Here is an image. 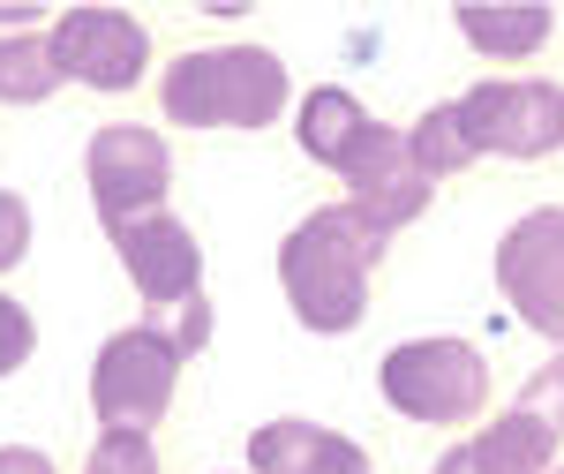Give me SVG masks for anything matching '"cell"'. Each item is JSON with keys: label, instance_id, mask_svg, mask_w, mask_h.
<instances>
[{"label": "cell", "instance_id": "obj_4", "mask_svg": "<svg viewBox=\"0 0 564 474\" xmlns=\"http://www.w3.org/2000/svg\"><path fill=\"white\" fill-rule=\"evenodd\" d=\"M181 369H188V354L174 346L166 316L121 324L113 340L98 346V362H90V414H98V430H135V437H151L166 414H174Z\"/></svg>", "mask_w": 564, "mask_h": 474}, {"label": "cell", "instance_id": "obj_2", "mask_svg": "<svg viewBox=\"0 0 564 474\" xmlns=\"http://www.w3.org/2000/svg\"><path fill=\"white\" fill-rule=\"evenodd\" d=\"M294 106V68L286 53H271L257 39H234V45H188L159 68V121L166 129H271L286 121Z\"/></svg>", "mask_w": 564, "mask_h": 474}, {"label": "cell", "instance_id": "obj_8", "mask_svg": "<svg viewBox=\"0 0 564 474\" xmlns=\"http://www.w3.org/2000/svg\"><path fill=\"white\" fill-rule=\"evenodd\" d=\"M45 45H53L61 76L98 90V98H121L151 76V23L129 8H61Z\"/></svg>", "mask_w": 564, "mask_h": 474}, {"label": "cell", "instance_id": "obj_14", "mask_svg": "<svg viewBox=\"0 0 564 474\" xmlns=\"http://www.w3.org/2000/svg\"><path fill=\"white\" fill-rule=\"evenodd\" d=\"M406 159H414V173H422L430 188L481 166L475 136H467V121H459V98H436V106H422V114L406 121Z\"/></svg>", "mask_w": 564, "mask_h": 474}, {"label": "cell", "instance_id": "obj_9", "mask_svg": "<svg viewBox=\"0 0 564 474\" xmlns=\"http://www.w3.org/2000/svg\"><path fill=\"white\" fill-rule=\"evenodd\" d=\"M113 257H121V279L135 287L143 316H174L181 302L204 294V241L196 226L174 212H151V218H129V226H106Z\"/></svg>", "mask_w": 564, "mask_h": 474}, {"label": "cell", "instance_id": "obj_20", "mask_svg": "<svg viewBox=\"0 0 564 474\" xmlns=\"http://www.w3.org/2000/svg\"><path fill=\"white\" fill-rule=\"evenodd\" d=\"M166 332H174V346L196 362L204 346H212V294H196V302H181L174 316H166Z\"/></svg>", "mask_w": 564, "mask_h": 474}, {"label": "cell", "instance_id": "obj_12", "mask_svg": "<svg viewBox=\"0 0 564 474\" xmlns=\"http://www.w3.org/2000/svg\"><path fill=\"white\" fill-rule=\"evenodd\" d=\"M249 474H377L347 430H324L308 414H279L249 430Z\"/></svg>", "mask_w": 564, "mask_h": 474}, {"label": "cell", "instance_id": "obj_15", "mask_svg": "<svg viewBox=\"0 0 564 474\" xmlns=\"http://www.w3.org/2000/svg\"><path fill=\"white\" fill-rule=\"evenodd\" d=\"M452 23H459V39L475 45L481 61H534L542 45L557 39L550 8H459Z\"/></svg>", "mask_w": 564, "mask_h": 474}, {"label": "cell", "instance_id": "obj_11", "mask_svg": "<svg viewBox=\"0 0 564 474\" xmlns=\"http://www.w3.org/2000/svg\"><path fill=\"white\" fill-rule=\"evenodd\" d=\"M339 181H347V204H361L384 234H406L436 196L430 181L414 173V159H406V129H391V121H377L361 136V151L339 166Z\"/></svg>", "mask_w": 564, "mask_h": 474}, {"label": "cell", "instance_id": "obj_13", "mask_svg": "<svg viewBox=\"0 0 564 474\" xmlns=\"http://www.w3.org/2000/svg\"><path fill=\"white\" fill-rule=\"evenodd\" d=\"M369 129H377V114H369L347 84H316V90H302V98H294V143H302L308 166H324V173L347 166Z\"/></svg>", "mask_w": 564, "mask_h": 474}, {"label": "cell", "instance_id": "obj_16", "mask_svg": "<svg viewBox=\"0 0 564 474\" xmlns=\"http://www.w3.org/2000/svg\"><path fill=\"white\" fill-rule=\"evenodd\" d=\"M61 84H68V76H61V61H53L45 31H15V39H0V106H45Z\"/></svg>", "mask_w": 564, "mask_h": 474}, {"label": "cell", "instance_id": "obj_18", "mask_svg": "<svg viewBox=\"0 0 564 474\" xmlns=\"http://www.w3.org/2000/svg\"><path fill=\"white\" fill-rule=\"evenodd\" d=\"M31 354H39V316L0 287V377H15Z\"/></svg>", "mask_w": 564, "mask_h": 474}, {"label": "cell", "instance_id": "obj_5", "mask_svg": "<svg viewBox=\"0 0 564 474\" xmlns=\"http://www.w3.org/2000/svg\"><path fill=\"white\" fill-rule=\"evenodd\" d=\"M459 121L475 136L481 159H557L564 151V84L557 76H481L475 90H459Z\"/></svg>", "mask_w": 564, "mask_h": 474}, {"label": "cell", "instance_id": "obj_17", "mask_svg": "<svg viewBox=\"0 0 564 474\" xmlns=\"http://www.w3.org/2000/svg\"><path fill=\"white\" fill-rule=\"evenodd\" d=\"M84 474H166L159 467V444L135 430H98V444L84 452Z\"/></svg>", "mask_w": 564, "mask_h": 474}, {"label": "cell", "instance_id": "obj_23", "mask_svg": "<svg viewBox=\"0 0 564 474\" xmlns=\"http://www.w3.org/2000/svg\"><path fill=\"white\" fill-rule=\"evenodd\" d=\"M557 474H564V467H557Z\"/></svg>", "mask_w": 564, "mask_h": 474}, {"label": "cell", "instance_id": "obj_3", "mask_svg": "<svg viewBox=\"0 0 564 474\" xmlns=\"http://www.w3.org/2000/svg\"><path fill=\"white\" fill-rule=\"evenodd\" d=\"M377 391L399 422H422V430H467L489 414V354L475 340H452V332H430V340H399L377 362Z\"/></svg>", "mask_w": 564, "mask_h": 474}, {"label": "cell", "instance_id": "obj_22", "mask_svg": "<svg viewBox=\"0 0 564 474\" xmlns=\"http://www.w3.org/2000/svg\"><path fill=\"white\" fill-rule=\"evenodd\" d=\"M241 474H249V467H241Z\"/></svg>", "mask_w": 564, "mask_h": 474}, {"label": "cell", "instance_id": "obj_19", "mask_svg": "<svg viewBox=\"0 0 564 474\" xmlns=\"http://www.w3.org/2000/svg\"><path fill=\"white\" fill-rule=\"evenodd\" d=\"M23 257H31V204H23L15 188H0V279Z\"/></svg>", "mask_w": 564, "mask_h": 474}, {"label": "cell", "instance_id": "obj_1", "mask_svg": "<svg viewBox=\"0 0 564 474\" xmlns=\"http://www.w3.org/2000/svg\"><path fill=\"white\" fill-rule=\"evenodd\" d=\"M391 257V234L361 204H316L286 226L279 241V294L294 309V324L316 340H347L369 324V294H377V263Z\"/></svg>", "mask_w": 564, "mask_h": 474}, {"label": "cell", "instance_id": "obj_21", "mask_svg": "<svg viewBox=\"0 0 564 474\" xmlns=\"http://www.w3.org/2000/svg\"><path fill=\"white\" fill-rule=\"evenodd\" d=\"M0 474H61V467H53V452H39V444H0Z\"/></svg>", "mask_w": 564, "mask_h": 474}, {"label": "cell", "instance_id": "obj_10", "mask_svg": "<svg viewBox=\"0 0 564 474\" xmlns=\"http://www.w3.org/2000/svg\"><path fill=\"white\" fill-rule=\"evenodd\" d=\"M557 467H564V430L550 414H534L527 399H512L505 414H489L481 430H467L430 460V474H557Z\"/></svg>", "mask_w": 564, "mask_h": 474}, {"label": "cell", "instance_id": "obj_6", "mask_svg": "<svg viewBox=\"0 0 564 474\" xmlns=\"http://www.w3.org/2000/svg\"><path fill=\"white\" fill-rule=\"evenodd\" d=\"M84 181L98 226H129V218L166 212L174 196V143L151 121H106L84 143Z\"/></svg>", "mask_w": 564, "mask_h": 474}, {"label": "cell", "instance_id": "obj_7", "mask_svg": "<svg viewBox=\"0 0 564 474\" xmlns=\"http://www.w3.org/2000/svg\"><path fill=\"white\" fill-rule=\"evenodd\" d=\"M497 294L534 340L564 354V204H534L497 234Z\"/></svg>", "mask_w": 564, "mask_h": 474}]
</instances>
